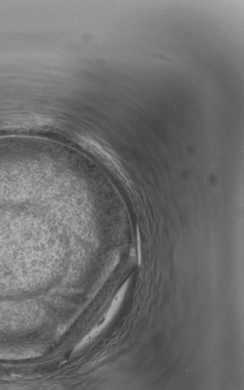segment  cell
Instances as JSON below:
<instances>
[{
	"label": "cell",
	"mask_w": 244,
	"mask_h": 390,
	"mask_svg": "<svg viewBox=\"0 0 244 390\" xmlns=\"http://www.w3.org/2000/svg\"><path fill=\"white\" fill-rule=\"evenodd\" d=\"M78 140L83 147L91 151L94 154L100 157V159L104 163H106L110 168L112 169L114 171L121 176V178L127 181V178L124 175V170H123L122 165L119 163V160L112 155L111 152L107 150L106 148L104 147L101 144L90 137L81 136L78 138Z\"/></svg>",
	"instance_id": "cell-1"
},
{
	"label": "cell",
	"mask_w": 244,
	"mask_h": 390,
	"mask_svg": "<svg viewBox=\"0 0 244 390\" xmlns=\"http://www.w3.org/2000/svg\"><path fill=\"white\" fill-rule=\"evenodd\" d=\"M138 264L142 263V249H141V238H140L139 231L138 230Z\"/></svg>",
	"instance_id": "cell-2"
}]
</instances>
